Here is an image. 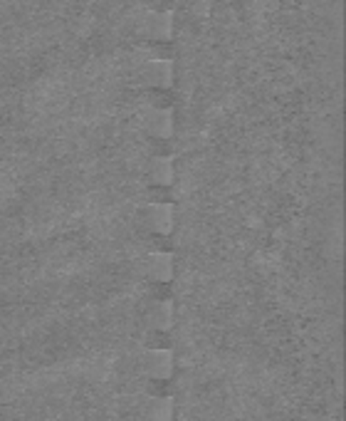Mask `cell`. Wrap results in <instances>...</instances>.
I'll return each mask as SVG.
<instances>
[{"instance_id":"7a4b0ae2","label":"cell","mask_w":346,"mask_h":421,"mask_svg":"<svg viewBox=\"0 0 346 421\" xmlns=\"http://www.w3.org/2000/svg\"><path fill=\"white\" fill-rule=\"evenodd\" d=\"M176 221V211L171 203H151L146 208V226L156 233H168Z\"/></svg>"},{"instance_id":"277c9868","label":"cell","mask_w":346,"mask_h":421,"mask_svg":"<svg viewBox=\"0 0 346 421\" xmlns=\"http://www.w3.org/2000/svg\"><path fill=\"white\" fill-rule=\"evenodd\" d=\"M149 325L154 330H168L173 325V303L171 300H159L149 307Z\"/></svg>"},{"instance_id":"3957f363","label":"cell","mask_w":346,"mask_h":421,"mask_svg":"<svg viewBox=\"0 0 346 421\" xmlns=\"http://www.w3.org/2000/svg\"><path fill=\"white\" fill-rule=\"evenodd\" d=\"M146 278L156 280V283H166L173 278V255L171 253H151L146 255Z\"/></svg>"},{"instance_id":"52a82bcc","label":"cell","mask_w":346,"mask_h":421,"mask_svg":"<svg viewBox=\"0 0 346 421\" xmlns=\"http://www.w3.org/2000/svg\"><path fill=\"white\" fill-rule=\"evenodd\" d=\"M149 178L154 183H161V186H166V183L173 181V161L166 157H159L154 159V161L149 164Z\"/></svg>"},{"instance_id":"6da1fadb","label":"cell","mask_w":346,"mask_h":421,"mask_svg":"<svg viewBox=\"0 0 346 421\" xmlns=\"http://www.w3.org/2000/svg\"><path fill=\"white\" fill-rule=\"evenodd\" d=\"M144 372L151 379H168L173 372V355L168 350H149L144 357Z\"/></svg>"},{"instance_id":"5b68a950","label":"cell","mask_w":346,"mask_h":421,"mask_svg":"<svg viewBox=\"0 0 346 421\" xmlns=\"http://www.w3.org/2000/svg\"><path fill=\"white\" fill-rule=\"evenodd\" d=\"M144 77H146V85H154V87L171 85V62H163V60L149 62L144 70Z\"/></svg>"},{"instance_id":"8992f818","label":"cell","mask_w":346,"mask_h":421,"mask_svg":"<svg viewBox=\"0 0 346 421\" xmlns=\"http://www.w3.org/2000/svg\"><path fill=\"white\" fill-rule=\"evenodd\" d=\"M149 421H173V399L168 396H156L146 404Z\"/></svg>"},{"instance_id":"ba28073f","label":"cell","mask_w":346,"mask_h":421,"mask_svg":"<svg viewBox=\"0 0 346 421\" xmlns=\"http://www.w3.org/2000/svg\"><path fill=\"white\" fill-rule=\"evenodd\" d=\"M146 127H149V132L156 134V137H168L171 129H173V117H171V112H166V109H156V112H151L149 119H146Z\"/></svg>"},{"instance_id":"9c48e42d","label":"cell","mask_w":346,"mask_h":421,"mask_svg":"<svg viewBox=\"0 0 346 421\" xmlns=\"http://www.w3.org/2000/svg\"><path fill=\"white\" fill-rule=\"evenodd\" d=\"M168 30H171V18L166 13H156V16L149 18V35L163 37L168 35Z\"/></svg>"}]
</instances>
